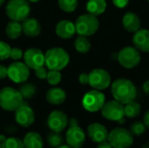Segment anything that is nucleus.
<instances>
[{
	"label": "nucleus",
	"mask_w": 149,
	"mask_h": 148,
	"mask_svg": "<svg viewBox=\"0 0 149 148\" xmlns=\"http://www.w3.org/2000/svg\"><path fill=\"white\" fill-rule=\"evenodd\" d=\"M111 92L115 100L123 105L134 100L137 93L134 83L131 80L123 78L118 79L113 83Z\"/></svg>",
	"instance_id": "1"
},
{
	"label": "nucleus",
	"mask_w": 149,
	"mask_h": 148,
	"mask_svg": "<svg viewBox=\"0 0 149 148\" xmlns=\"http://www.w3.org/2000/svg\"><path fill=\"white\" fill-rule=\"evenodd\" d=\"M69 54L60 47L51 48L45 54V65L49 70L60 71L69 64Z\"/></svg>",
	"instance_id": "2"
},
{
	"label": "nucleus",
	"mask_w": 149,
	"mask_h": 148,
	"mask_svg": "<svg viewBox=\"0 0 149 148\" xmlns=\"http://www.w3.org/2000/svg\"><path fill=\"white\" fill-rule=\"evenodd\" d=\"M5 13L10 20L23 22L29 17L31 6L27 0H9L5 6Z\"/></svg>",
	"instance_id": "3"
},
{
	"label": "nucleus",
	"mask_w": 149,
	"mask_h": 148,
	"mask_svg": "<svg viewBox=\"0 0 149 148\" xmlns=\"http://www.w3.org/2000/svg\"><path fill=\"white\" fill-rule=\"evenodd\" d=\"M23 97L19 91L12 87H3L0 90V106L8 112H15L23 105Z\"/></svg>",
	"instance_id": "4"
},
{
	"label": "nucleus",
	"mask_w": 149,
	"mask_h": 148,
	"mask_svg": "<svg viewBox=\"0 0 149 148\" xmlns=\"http://www.w3.org/2000/svg\"><path fill=\"white\" fill-rule=\"evenodd\" d=\"M76 32L79 35L89 37L93 35L99 29L100 23L96 16L90 13L80 15L75 22Z\"/></svg>",
	"instance_id": "5"
},
{
	"label": "nucleus",
	"mask_w": 149,
	"mask_h": 148,
	"mask_svg": "<svg viewBox=\"0 0 149 148\" xmlns=\"http://www.w3.org/2000/svg\"><path fill=\"white\" fill-rule=\"evenodd\" d=\"M107 141L113 148H129L134 143V136L129 130L117 127L108 133Z\"/></svg>",
	"instance_id": "6"
},
{
	"label": "nucleus",
	"mask_w": 149,
	"mask_h": 148,
	"mask_svg": "<svg viewBox=\"0 0 149 148\" xmlns=\"http://www.w3.org/2000/svg\"><path fill=\"white\" fill-rule=\"evenodd\" d=\"M105 95L99 92V90H93L85 94L82 99V105L86 111L95 113L101 110L105 104Z\"/></svg>",
	"instance_id": "7"
},
{
	"label": "nucleus",
	"mask_w": 149,
	"mask_h": 148,
	"mask_svg": "<svg viewBox=\"0 0 149 148\" xmlns=\"http://www.w3.org/2000/svg\"><path fill=\"white\" fill-rule=\"evenodd\" d=\"M102 116L111 121L121 122L125 117L124 106L117 100H111L104 104L101 108Z\"/></svg>",
	"instance_id": "8"
},
{
	"label": "nucleus",
	"mask_w": 149,
	"mask_h": 148,
	"mask_svg": "<svg viewBox=\"0 0 149 148\" xmlns=\"http://www.w3.org/2000/svg\"><path fill=\"white\" fill-rule=\"evenodd\" d=\"M118 60L123 67L131 69L140 64L141 53L135 47L127 46L119 52Z\"/></svg>",
	"instance_id": "9"
},
{
	"label": "nucleus",
	"mask_w": 149,
	"mask_h": 148,
	"mask_svg": "<svg viewBox=\"0 0 149 148\" xmlns=\"http://www.w3.org/2000/svg\"><path fill=\"white\" fill-rule=\"evenodd\" d=\"M30 76V68L22 62H14L8 66L9 79L17 84L25 82Z\"/></svg>",
	"instance_id": "10"
},
{
	"label": "nucleus",
	"mask_w": 149,
	"mask_h": 148,
	"mask_svg": "<svg viewBox=\"0 0 149 148\" xmlns=\"http://www.w3.org/2000/svg\"><path fill=\"white\" fill-rule=\"evenodd\" d=\"M110 82V74L104 69H94L89 73V85L95 90H104L107 88Z\"/></svg>",
	"instance_id": "11"
},
{
	"label": "nucleus",
	"mask_w": 149,
	"mask_h": 148,
	"mask_svg": "<svg viewBox=\"0 0 149 148\" xmlns=\"http://www.w3.org/2000/svg\"><path fill=\"white\" fill-rule=\"evenodd\" d=\"M68 121L67 115L64 112L54 110L48 116L47 125L52 132L61 133L66 128Z\"/></svg>",
	"instance_id": "12"
},
{
	"label": "nucleus",
	"mask_w": 149,
	"mask_h": 148,
	"mask_svg": "<svg viewBox=\"0 0 149 148\" xmlns=\"http://www.w3.org/2000/svg\"><path fill=\"white\" fill-rule=\"evenodd\" d=\"M24 64L32 70H36L45 65V54L40 49L30 48L24 53Z\"/></svg>",
	"instance_id": "13"
},
{
	"label": "nucleus",
	"mask_w": 149,
	"mask_h": 148,
	"mask_svg": "<svg viewBox=\"0 0 149 148\" xmlns=\"http://www.w3.org/2000/svg\"><path fill=\"white\" fill-rule=\"evenodd\" d=\"M65 141L71 147H82L86 141V133L79 126H70L65 133Z\"/></svg>",
	"instance_id": "14"
},
{
	"label": "nucleus",
	"mask_w": 149,
	"mask_h": 148,
	"mask_svg": "<svg viewBox=\"0 0 149 148\" xmlns=\"http://www.w3.org/2000/svg\"><path fill=\"white\" fill-rule=\"evenodd\" d=\"M15 120L20 126L29 127L34 122L35 114L29 106L22 105L15 111Z\"/></svg>",
	"instance_id": "15"
},
{
	"label": "nucleus",
	"mask_w": 149,
	"mask_h": 148,
	"mask_svg": "<svg viewBox=\"0 0 149 148\" xmlns=\"http://www.w3.org/2000/svg\"><path fill=\"white\" fill-rule=\"evenodd\" d=\"M88 137L95 143H100L107 140L108 131L105 126L100 123H92L87 127Z\"/></svg>",
	"instance_id": "16"
},
{
	"label": "nucleus",
	"mask_w": 149,
	"mask_h": 148,
	"mask_svg": "<svg viewBox=\"0 0 149 148\" xmlns=\"http://www.w3.org/2000/svg\"><path fill=\"white\" fill-rule=\"evenodd\" d=\"M23 33L30 38L38 37L42 31V26L39 21L33 17H27L22 22Z\"/></svg>",
	"instance_id": "17"
},
{
	"label": "nucleus",
	"mask_w": 149,
	"mask_h": 148,
	"mask_svg": "<svg viewBox=\"0 0 149 148\" xmlns=\"http://www.w3.org/2000/svg\"><path fill=\"white\" fill-rule=\"evenodd\" d=\"M134 47L143 52H149V31L147 29L138 30L133 38Z\"/></svg>",
	"instance_id": "18"
},
{
	"label": "nucleus",
	"mask_w": 149,
	"mask_h": 148,
	"mask_svg": "<svg viewBox=\"0 0 149 148\" xmlns=\"http://www.w3.org/2000/svg\"><path fill=\"white\" fill-rule=\"evenodd\" d=\"M56 34L64 39L71 38L76 33L75 24L70 20H61L55 27Z\"/></svg>",
	"instance_id": "19"
},
{
	"label": "nucleus",
	"mask_w": 149,
	"mask_h": 148,
	"mask_svg": "<svg viewBox=\"0 0 149 148\" xmlns=\"http://www.w3.org/2000/svg\"><path fill=\"white\" fill-rule=\"evenodd\" d=\"M45 99L48 103L58 106L65 102L66 99V93L63 89L59 87H52L47 91Z\"/></svg>",
	"instance_id": "20"
},
{
	"label": "nucleus",
	"mask_w": 149,
	"mask_h": 148,
	"mask_svg": "<svg viewBox=\"0 0 149 148\" xmlns=\"http://www.w3.org/2000/svg\"><path fill=\"white\" fill-rule=\"evenodd\" d=\"M122 24L124 28L129 32H136L141 27L140 17L134 12H127L123 17Z\"/></svg>",
	"instance_id": "21"
},
{
	"label": "nucleus",
	"mask_w": 149,
	"mask_h": 148,
	"mask_svg": "<svg viewBox=\"0 0 149 148\" xmlns=\"http://www.w3.org/2000/svg\"><path fill=\"white\" fill-rule=\"evenodd\" d=\"M24 148H43L44 141L41 135L36 132H29L23 140Z\"/></svg>",
	"instance_id": "22"
},
{
	"label": "nucleus",
	"mask_w": 149,
	"mask_h": 148,
	"mask_svg": "<svg viewBox=\"0 0 149 148\" xmlns=\"http://www.w3.org/2000/svg\"><path fill=\"white\" fill-rule=\"evenodd\" d=\"M107 8V3L105 0H89L86 3V10L88 13L93 16H99L102 14Z\"/></svg>",
	"instance_id": "23"
},
{
	"label": "nucleus",
	"mask_w": 149,
	"mask_h": 148,
	"mask_svg": "<svg viewBox=\"0 0 149 148\" xmlns=\"http://www.w3.org/2000/svg\"><path fill=\"white\" fill-rule=\"evenodd\" d=\"M5 33L7 37L10 39H17L18 38L21 34L23 33L22 24L20 22L10 20L5 27Z\"/></svg>",
	"instance_id": "24"
},
{
	"label": "nucleus",
	"mask_w": 149,
	"mask_h": 148,
	"mask_svg": "<svg viewBox=\"0 0 149 148\" xmlns=\"http://www.w3.org/2000/svg\"><path fill=\"white\" fill-rule=\"evenodd\" d=\"M74 47L77 51L80 53H86L91 49V43L88 40L87 37L79 35L74 42Z\"/></svg>",
	"instance_id": "25"
},
{
	"label": "nucleus",
	"mask_w": 149,
	"mask_h": 148,
	"mask_svg": "<svg viewBox=\"0 0 149 148\" xmlns=\"http://www.w3.org/2000/svg\"><path fill=\"white\" fill-rule=\"evenodd\" d=\"M141 105L134 100H132L124 106L125 116L128 118H136L141 113Z\"/></svg>",
	"instance_id": "26"
},
{
	"label": "nucleus",
	"mask_w": 149,
	"mask_h": 148,
	"mask_svg": "<svg viewBox=\"0 0 149 148\" xmlns=\"http://www.w3.org/2000/svg\"><path fill=\"white\" fill-rule=\"evenodd\" d=\"M63 141H64V140H63V137L60 134V133L52 132L47 137V143L52 147H58L59 146L63 145Z\"/></svg>",
	"instance_id": "27"
},
{
	"label": "nucleus",
	"mask_w": 149,
	"mask_h": 148,
	"mask_svg": "<svg viewBox=\"0 0 149 148\" xmlns=\"http://www.w3.org/2000/svg\"><path fill=\"white\" fill-rule=\"evenodd\" d=\"M2 148H24L23 140L17 137L6 138V140L2 143Z\"/></svg>",
	"instance_id": "28"
},
{
	"label": "nucleus",
	"mask_w": 149,
	"mask_h": 148,
	"mask_svg": "<svg viewBox=\"0 0 149 148\" xmlns=\"http://www.w3.org/2000/svg\"><path fill=\"white\" fill-rule=\"evenodd\" d=\"M58 6L65 12H72L78 6V0H58Z\"/></svg>",
	"instance_id": "29"
},
{
	"label": "nucleus",
	"mask_w": 149,
	"mask_h": 148,
	"mask_svg": "<svg viewBox=\"0 0 149 148\" xmlns=\"http://www.w3.org/2000/svg\"><path fill=\"white\" fill-rule=\"evenodd\" d=\"M36 91L37 89L32 84H24L19 89V92L21 93L23 99L32 98L35 95Z\"/></svg>",
	"instance_id": "30"
},
{
	"label": "nucleus",
	"mask_w": 149,
	"mask_h": 148,
	"mask_svg": "<svg viewBox=\"0 0 149 148\" xmlns=\"http://www.w3.org/2000/svg\"><path fill=\"white\" fill-rule=\"evenodd\" d=\"M146 126L142 121H136L133 123L130 126V133L133 134V136H141L146 132Z\"/></svg>",
	"instance_id": "31"
},
{
	"label": "nucleus",
	"mask_w": 149,
	"mask_h": 148,
	"mask_svg": "<svg viewBox=\"0 0 149 148\" xmlns=\"http://www.w3.org/2000/svg\"><path fill=\"white\" fill-rule=\"evenodd\" d=\"M61 73L59 71H55V70H50L47 73V77H46V80L47 82L52 85L55 86L57 85H58L61 81Z\"/></svg>",
	"instance_id": "32"
},
{
	"label": "nucleus",
	"mask_w": 149,
	"mask_h": 148,
	"mask_svg": "<svg viewBox=\"0 0 149 148\" xmlns=\"http://www.w3.org/2000/svg\"><path fill=\"white\" fill-rule=\"evenodd\" d=\"M11 47L4 41L0 40V60H5L10 58Z\"/></svg>",
	"instance_id": "33"
},
{
	"label": "nucleus",
	"mask_w": 149,
	"mask_h": 148,
	"mask_svg": "<svg viewBox=\"0 0 149 148\" xmlns=\"http://www.w3.org/2000/svg\"><path fill=\"white\" fill-rule=\"evenodd\" d=\"M23 56H24V53H23V51H22V50L20 48H17V47L11 48L10 53V58H12L14 60H18Z\"/></svg>",
	"instance_id": "34"
},
{
	"label": "nucleus",
	"mask_w": 149,
	"mask_h": 148,
	"mask_svg": "<svg viewBox=\"0 0 149 148\" xmlns=\"http://www.w3.org/2000/svg\"><path fill=\"white\" fill-rule=\"evenodd\" d=\"M34 71H35L36 76H37L39 79H46L47 73H48L46 68H45L44 66H42V67H39V68L36 69V70H34Z\"/></svg>",
	"instance_id": "35"
},
{
	"label": "nucleus",
	"mask_w": 149,
	"mask_h": 148,
	"mask_svg": "<svg viewBox=\"0 0 149 148\" xmlns=\"http://www.w3.org/2000/svg\"><path fill=\"white\" fill-rule=\"evenodd\" d=\"M79 81L82 85L89 84V74L87 73H81L79 77Z\"/></svg>",
	"instance_id": "36"
},
{
	"label": "nucleus",
	"mask_w": 149,
	"mask_h": 148,
	"mask_svg": "<svg viewBox=\"0 0 149 148\" xmlns=\"http://www.w3.org/2000/svg\"><path fill=\"white\" fill-rule=\"evenodd\" d=\"M129 0H113V4L118 8H125L128 4Z\"/></svg>",
	"instance_id": "37"
},
{
	"label": "nucleus",
	"mask_w": 149,
	"mask_h": 148,
	"mask_svg": "<svg viewBox=\"0 0 149 148\" xmlns=\"http://www.w3.org/2000/svg\"><path fill=\"white\" fill-rule=\"evenodd\" d=\"M8 77V67L3 65H0V79H3Z\"/></svg>",
	"instance_id": "38"
},
{
	"label": "nucleus",
	"mask_w": 149,
	"mask_h": 148,
	"mask_svg": "<svg viewBox=\"0 0 149 148\" xmlns=\"http://www.w3.org/2000/svg\"><path fill=\"white\" fill-rule=\"evenodd\" d=\"M96 148H113V147H112V145H111L107 140H106V141H103V142L99 143V145L97 146V147Z\"/></svg>",
	"instance_id": "39"
},
{
	"label": "nucleus",
	"mask_w": 149,
	"mask_h": 148,
	"mask_svg": "<svg viewBox=\"0 0 149 148\" xmlns=\"http://www.w3.org/2000/svg\"><path fill=\"white\" fill-rule=\"evenodd\" d=\"M143 123L145 124L146 127L149 129V110H148L144 115V118H143Z\"/></svg>",
	"instance_id": "40"
},
{
	"label": "nucleus",
	"mask_w": 149,
	"mask_h": 148,
	"mask_svg": "<svg viewBox=\"0 0 149 148\" xmlns=\"http://www.w3.org/2000/svg\"><path fill=\"white\" fill-rule=\"evenodd\" d=\"M143 90L146 93L149 94V80H147L144 84H143Z\"/></svg>",
	"instance_id": "41"
},
{
	"label": "nucleus",
	"mask_w": 149,
	"mask_h": 148,
	"mask_svg": "<svg viewBox=\"0 0 149 148\" xmlns=\"http://www.w3.org/2000/svg\"><path fill=\"white\" fill-rule=\"evenodd\" d=\"M68 123L70 124V126H78V121L75 119H71L70 121H68Z\"/></svg>",
	"instance_id": "42"
},
{
	"label": "nucleus",
	"mask_w": 149,
	"mask_h": 148,
	"mask_svg": "<svg viewBox=\"0 0 149 148\" xmlns=\"http://www.w3.org/2000/svg\"><path fill=\"white\" fill-rule=\"evenodd\" d=\"M5 140H6V137L4 135H3V134H0V142L3 143Z\"/></svg>",
	"instance_id": "43"
},
{
	"label": "nucleus",
	"mask_w": 149,
	"mask_h": 148,
	"mask_svg": "<svg viewBox=\"0 0 149 148\" xmlns=\"http://www.w3.org/2000/svg\"><path fill=\"white\" fill-rule=\"evenodd\" d=\"M57 148H72L70 146H68V145H61V146H59Z\"/></svg>",
	"instance_id": "44"
},
{
	"label": "nucleus",
	"mask_w": 149,
	"mask_h": 148,
	"mask_svg": "<svg viewBox=\"0 0 149 148\" xmlns=\"http://www.w3.org/2000/svg\"><path fill=\"white\" fill-rule=\"evenodd\" d=\"M141 148H149V140L148 142H146V143L142 146V147Z\"/></svg>",
	"instance_id": "45"
},
{
	"label": "nucleus",
	"mask_w": 149,
	"mask_h": 148,
	"mask_svg": "<svg viewBox=\"0 0 149 148\" xmlns=\"http://www.w3.org/2000/svg\"><path fill=\"white\" fill-rule=\"evenodd\" d=\"M28 2H31V3H38V1H40V0H27Z\"/></svg>",
	"instance_id": "46"
},
{
	"label": "nucleus",
	"mask_w": 149,
	"mask_h": 148,
	"mask_svg": "<svg viewBox=\"0 0 149 148\" xmlns=\"http://www.w3.org/2000/svg\"><path fill=\"white\" fill-rule=\"evenodd\" d=\"M5 2V0H0V6L3 4V3Z\"/></svg>",
	"instance_id": "47"
},
{
	"label": "nucleus",
	"mask_w": 149,
	"mask_h": 148,
	"mask_svg": "<svg viewBox=\"0 0 149 148\" xmlns=\"http://www.w3.org/2000/svg\"><path fill=\"white\" fill-rule=\"evenodd\" d=\"M0 148H2V143L0 142Z\"/></svg>",
	"instance_id": "48"
},
{
	"label": "nucleus",
	"mask_w": 149,
	"mask_h": 148,
	"mask_svg": "<svg viewBox=\"0 0 149 148\" xmlns=\"http://www.w3.org/2000/svg\"><path fill=\"white\" fill-rule=\"evenodd\" d=\"M148 2H149V0H148Z\"/></svg>",
	"instance_id": "49"
}]
</instances>
